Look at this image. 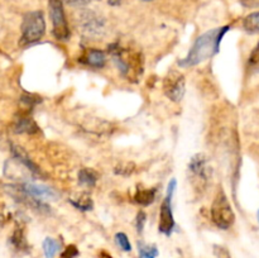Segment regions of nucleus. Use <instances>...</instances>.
I'll return each instance as SVG.
<instances>
[{
	"instance_id": "412c9836",
	"label": "nucleus",
	"mask_w": 259,
	"mask_h": 258,
	"mask_svg": "<svg viewBox=\"0 0 259 258\" xmlns=\"http://www.w3.org/2000/svg\"><path fill=\"white\" fill-rule=\"evenodd\" d=\"M134 168H136V164L133 162H124V163H119L114 168V172L120 176H131L134 172Z\"/></svg>"
},
{
	"instance_id": "39448f33",
	"label": "nucleus",
	"mask_w": 259,
	"mask_h": 258,
	"mask_svg": "<svg viewBox=\"0 0 259 258\" xmlns=\"http://www.w3.org/2000/svg\"><path fill=\"white\" fill-rule=\"evenodd\" d=\"M50 18L52 22V33L56 39L67 40L70 38V28L66 19L62 0H50L48 2Z\"/></svg>"
},
{
	"instance_id": "9d476101",
	"label": "nucleus",
	"mask_w": 259,
	"mask_h": 258,
	"mask_svg": "<svg viewBox=\"0 0 259 258\" xmlns=\"http://www.w3.org/2000/svg\"><path fill=\"white\" fill-rule=\"evenodd\" d=\"M20 187L27 192L30 196L35 197V199H51L55 200L57 199V192L55 191L51 187L45 186V185H38V184H32V182H24V184H20Z\"/></svg>"
},
{
	"instance_id": "ddd939ff",
	"label": "nucleus",
	"mask_w": 259,
	"mask_h": 258,
	"mask_svg": "<svg viewBox=\"0 0 259 258\" xmlns=\"http://www.w3.org/2000/svg\"><path fill=\"white\" fill-rule=\"evenodd\" d=\"M156 189H143V187H138L136 194H134V200H136L137 204L142 205V206H149L156 200Z\"/></svg>"
},
{
	"instance_id": "1a4fd4ad",
	"label": "nucleus",
	"mask_w": 259,
	"mask_h": 258,
	"mask_svg": "<svg viewBox=\"0 0 259 258\" xmlns=\"http://www.w3.org/2000/svg\"><path fill=\"white\" fill-rule=\"evenodd\" d=\"M10 151H12L13 154V158L18 162V163L22 164L28 172L33 175V176H37V177H42L43 176V172L37 164L33 162V159L28 156V153L25 152V149L23 147L17 146V144H12L10 146Z\"/></svg>"
},
{
	"instance_id": "dca6fc26",
	"label": "nucleus",
	"mask_w": 259,
	"mask_h": 258,
	"mask_svg": "<svg viewBox=\"0 0 259 258\" xmlns=\"http://www.w3.org/2000/svg\"><path fill=\"white\" fill-rule=\"evenodd\" d=\"M243 28L245 32L250 33V34L259 33V12L250 13L249 15H247L243 20Z\"/></svg>"
},
{
	"instance_id": "0eeeda50",
	"label": "nucleus",
	"mask_w": 259,
	"mask_h": 258,
	"mask_svg": "<svg viewBox=\"0 0 259 258\" xmlns=\"http://www.w3.org/2000/svg\"><path fill=\"white\" fill-rule=\"evenodd\" d=\"M189 171L192 175V184L196 189H204L210 177L207 157L204 153L195 154L189 163Z\"/></svg>"
},
{
	"instance_id": "6ab92c4d",
	"label": "nucleus",
	"mask_w": 259,
	"mask_h": 258,
	"mask_svg": "<svg viewBox=\"0 0 259 258\" xmlns=\"http://www.w3.org/2000/svg\"><path fill=\"white\" fill-rule=\"evenodd\" d=\"M139 258H157L158 255V248L154 244L149 245L144 242H138Z\"/></svg>"
},
{
	"instance_id": "4468645a",
	"label": "nucleus",
	"mask_w": 259,
	"mask_h": 258,
	"mask_svg": "<svg viewBox=\"0 0 259 258\" xmlns=\"http://www.w3.org/2000/svg\"><path fill=\"white\" fill-rule=\"evenodd\" d=\"M10 244H12L13 248L17 249L18 252H28L29 245H28L27 238H25L24 230H23L22 227L15 228L12 237H10Z\"/></svg>"
},
{
	"instance_id": "393cba45",
	"label": "nucleus",
	"mask_w": 259,
	"mask_h": 258,
	"mask_svg": "<svg viewBox=\"0 0 259 258\" xmlns=\"http://www.w3.org/2000/svg\"><path fill=\"white\" fill-rule=\"evenodd\" d=\"M146 222H147V214L141 210V211L137 214V218H136V228H137V232H138L139 234H142V233H143Z\"/></svg>"
},
{
	"instance_id": "f03ea898",
	"label": "nucleus",
	"mask_w": 259,
	"mask_h": 258,
	"mask_svg": "<svg viewBox=\"0 0 259 258\" xmlns=\"http://www.w3.org/2000/svg\"><path fill=\"white\" fill-rule=\"evenodd\" d=\"M46 33L45 15L40 10L29 12L24 15L22 22V37L20 45L27 46L42 39Z\"/></svg>"
},
{
	"instance_id": "b1692460",
	"label": "nucleus",
	"mask_w": 259,
	"mask_h": 258,
	"mask_svg": "<svg viewBox=\"0 0 259 258\" xmlns=\"http://www.w3.org/2000/svg\"><path fill=\"white\" fill-rule=\"evenodd\" d=\"M80 254L77 247L75 244H70L62 250V253L60 254V258H76Z\"/></svg>"
},
{
	"instance_id": "c756f323",
	"label": "nucleus",
	"mask_w": 259,
	"mask_h": 258,
	"mask_svg": "<svg viewBox=\"0 0 259 258\" xmlns=\"http://www.w3.org/2000/svg\"><path fill=\"white\" fill-rule=\"evenodd\" d=\"M142 2H153V0H142Z\"/></svg>"
},
{
	"instance_id": "2eb2a0df",
	"label": "nucleus",
	"mask_w": 259,
	"mask_h": 258,
	"mask_svg": "<svg viewBox=\"0 0 259 258\" xmlns=\"http://www.w3.org/2000/svg\"><path fill=\"white\" fill-rule=\"evenodd\" d=\"M78 184L83 187H94L99 180L98 172L93 168H81L77 175Z\"/></svg>"
},
{
	"instance_id": "cd10ccee",
	"label": "nucleus",
	"mask_w": 259,
	"mask_h": 258,
	"mask_svg": "<svg viewBox=\"0 0 259 258\" xmlns=\"http://www.w3.org/2000/svg\"><path fill=\"white\" fill-rule=\"evenodd\" d=\"M240 4L247 8H257L259 7V0H240Z\"/></svg>"
},
{
	"instance_id": "20e7f679",
	"label": "nucleus",
	"mask_w": 259,
	"mask_h": 258,
	"mask_svg": "<svg viewBox=\"0 0 259 258\" xmlns=\"http://www.w3.org/2000/svg\"><path fill=\"white\" fill-rule=\"evenodd\" d=\"M177 181L176 180H171L167 186V194L166 197L163 199L161 204V209H159V222H158V230L162 234L169 235L174 232L175 227H176V222H175L174 211H172V197H174L175 191H176Z\"/></svg>"
},
{
	"instance_id": "6e6552de",
	"label": "nucleus",
	"mask_w": 259,
	"mask_h": 258,
	"mask_svg": "<svg viewBox=\"0 0 259 258\" xmlns=\"http://www.w3.org/2000/svg\"><path fill=\"white\" fill-rule=\"evenodd\" d=\"M81 30L88 35H101L105 30V20L94 12H85L80 19Z\"/></svg>"
},
{
	"instance_id": "5701e85b",
	"label": "nucleus",
	"mask_w": 259,
	"mask_h": 258,
	"mask_svg": "<svg viewBox=\"0 0 259 258\" xmlns=\"http://www.w3.org/2000/svg\"><path fill=\"white\" fill-rule=\"evenodd\" d=\"M20 101H22L27 108L32 109L33 106H35L38 103H40V98L37 95H33V94H24V95L22 96V99H20Z\"/></svg>"
},
{
	"instance_id": "f8f14e48",
	"label": "nucleus",
	"mask_w": 259,
	"mask_h": 258,
	"mask_svg": "<svg viewBox=\"0 0 259 258\" xmlns=\"http://www.w3.org/2000/svg\"><path fill=\"white\" fill-rule=\"evenodd\" d=\"M81 61L90 67L103 68L106 65V55L104 51L91 48L85 53L83 57H81Z\"/></svg>"
},
{
	"instance_id": "423d86ee",
	"label": "nucleus",
	"mask_w": 259,
	"mask_h": 258,
	"mask_svg": "<svg viewBox=\"0 0 259 258\" xmlns=\"http://www.w3.org/2000/svg\"><path fill=\"white\" fill-rule=\"evenodd\" d=\"M163 93L174 103H180L186 93L185 75L177 70H171L163 78Z\"/></svg>"
},
{
	"instance_id": "f3484780",
	"label": "nucleus",
	"mask_w": 259,
	"mask_h": 258,
	"mask_svg": "<svg viewBox=\"0 0 259 258\" xmlns=\"http://www.w3.org/2000/svg\"><path fill=\"white\" fill-rule=\"evenodd\" d=\"M43 252H45L46 258H55L58 250L61 249V243L57 239L47 237L43 240Z\"/></svg>"
},
{
	"instance_id": "f257e3e1",
	"label": "nucleus",
	"mask_w": 259,
	"mask_h": 258,
	"mask_svg": "<svg viewBox=\"0 0 259 258\" xmlns=\"http://www.w3.org/2000/svg\"><path fill=\"white\" fill-rule=\"evenodd\" d=\"M229 29L230 25H223V27L214 28V29L205 32L204 34L199 35L190 48L186 57L179 61L180 67H192V66H197L210 60L212 56L219 52L223 38L229 32Z\"/></svg>"
},
{
	"instance_id": "c85d7f7f",
	"label": "nucleus",
	"mask_w": 259,
	"mask_h": 258,
	"mask_svg": "<svg viewBox=\"0 0 259 258\" xmlns=\"http://www.w3.org/2000/svg\"><path fill=\"white\" fill-rule=\"evenodd\" d=\"M123 3V0H108V4L110 7H119Z\"/></svg>"
},
{
	"instance_id": "9b49d317",
	"label": "nucleus",
	"mask_w": 259,
	"mask_h": 258,
	"mask_svg": "<svg viewBox=\"0 0 259 258\" xmlns=\"http://www.w3.org/2000/svg\"><path fill=\"white\" fill-rule=\"evenodd\" d=\"M13 131L17 134H35L39 132V126L35 123L34 119H32L30 116L22 115L15 119Z\"/></svg>"
},
{
	"instance_id": "a211bd4d",
	"label": "nucleus",
	"mask_w": 259,
	"mask_h": 258,
	"mask_svg": "<svg viewBox=\"0 0 259 258\" xmlns=\"http://www.w3.org/2000/svg\"><path fill=\"white\" fill-rule=\"evenodd\" d=\"M70 202L76 209L81 210V211H90L94 207L93 199L89 195H81L78 199H71Z\"/></svg>"
},
{
	"instance_id": "aec40b11",
	"label": "nucleus",
	"mask_w": 259,
	"mask_h": 258,
	"mask_svg": "<svg viewBox=\"0 0 259 258\" xmlns=\"http://www.w3.org/2000/svg\"><path fill=\"white\" fill-rule=\"evenodd\" d=\"M114 240H115L116 245H118L121 250H124V252H131L132 250L131 240H129L128 235H126L125 233L123 232L116 233L115 237H114Z\"/></svg>"
},
{
	"instance_id": "7c9ffc66",
	"label": "nucleus",
	"mask_w": 259,
	"mask_h": 258,
	"mask_svg": "<svg viewBox=\"0 0 259 258\" xmlns=\"http://www.w3.org/2000/svg\"><path fill=\"white\" fill-rule=\"evenodd\" d=\"M257 217H258V220H259V210H258V214H257Z\"/></svg>"
},
{
	"instance_id": "4be33fe9",
	"label": "nucleus",
	"mask_w": 259,
	"mask_h": 258,
	"mask_svg": "<svg viewBox=\"0 0 259 258\" xmlns=\"http://www.w3.org/2000/svg\"><path fill=\"white\" fill-rule=\"evenodd\" d=\"M248 67L250 70H259V42L250 52L249 58H248Z\"/></svg>"
},
{
	"instance_id": "bb28decb",
	"label": "nucleus",
	"mask_w": 259,
	"mask_h": 258,
	"mask_svg": "<svg viewBox=\"0 0 259 258\" xmlns=\"http://www.w3.org/2000/svg\"><path fill=\"white\" fill-rule=\"evenodd\" d=\"M62 2L67 3L68 5H71V7L80 8V7H85V5L90 4L93 0H62Z\"/></svg>"
},
{
	"instance_id": "a878e982",
	"label": "nucleus",
	"mask_w": 259,
	"mask_h": 258,
	"mask_svg": "<svg viewBox=\"0 0 259 258\" xmlns=\"http://www.w3.org/2000/svg\"><path fill=\"white\" fill-rule=\"evenodd\" d=\"M214 254L217 255V258H232L230 257V253L228 250V248H225L224 245H214Z\"/></svg>"
},
{
	"instance_id": "7ed1b4c3",
	"label": "nucleus",
	"mask_w": 259,
	"mask_h": 258,
	"mask_svg": "<svg viewBox=\"0 0 259 258\" xmlns=\"http://www.w3.org/2000/svg\"><path fill=\"white\" fill-rule=\"evenodd\" d=\"M210 212H211V219L214 224L220 229L227 230L234 224V210H233L229 199L223 190H220L215 196Z\"/></svg>"
}]
</instances>
